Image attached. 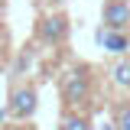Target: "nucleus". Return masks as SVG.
Listing matches in <instances>:
<instances>
[{"label":"nucleus","instance_id":"f257e3e1","mask_svg":"<svg viewBox=\"0 0 130 130\" xmlns=\"http://www.w3.org/2000/svg\"><path fill=\"white\" fill-rule=\"evenodd\" d=\"M36 114V88L32 85H13V91L7 98V117L26 120Z\"/></svg>","mask_w":130,"mask_h":130},{"label":"nucleus","instance_id":"f03ea898","mask_svg":"<svg viewBox=\"0 0 130 130\" xmlns=\"http://www.w3.org/2000/svg\"><path fill=\"white\" fill-rule=\"evenodd\" d=\"M88 88H91V78H88V72L85 68H72V72H65V81H62V98L68 104H81V101H88Z\"/></svg>","mask_w":130,"mask_h":130},{"label":"nucleus","instance_id":"7ed1b4c3","mask_svg":"<svg viewBox=\"0 0 130 130\" xmlns=\"http://www.w3.org/2000/svg\"><path fill=\"white\" fill-rule=\"evenodd\" d=\"M65 32H68V20H65L62 13H52V16H46L42 23H39V29H36V36L42 39V42H62L65 39Z\"/></svg>","mask_w":130,"mask_h":130},{"label":"nucleus","instance_id":"20e7f679","mask_svg":"<svg viewBox=\"0 0 130 130\" xmlns=\"http://www.w3.org/2000/svg\"><path fill=\"white\" fill-rule=\"evenodd\" d=\"M130 23V3L127 0H107L104 3V29H124Z\"/></svg>","mask_w":130,"mask_h":130},{"label":"nucleus","instance_id":"39448f33","mask_svg":"<svg viewBox=\"0 0 130 130\" xmlns=\"http://www.w3.org/2000/svg\"><path fill=\"white\" fill-rule=\"evenodd\" d=\"M98 39H101V42H104V49H107V52H114V55H124V52L130 49V39H127L120 29H101V32H98Z\"/></svg>","mask_w":130,"mask_h":130},{"label":"nucleus","instance_id":"423d86ee","mask_svg":"<svg viewBox=\"0 0 130 130\" xmlns=\"http://www.w3.org/2000/svg\"><path fill=\"white\" fill-rule=\"evenodd\" d=\"M59 130H91V124H88L81 114H65L62 124H59Z\"/></svg>","mask_w":130,"mask_h":130},{"label":"nucleus","instance_id":"0eeeda50","mask_svg":"<svg viewBox=\"0 0 130 130\" xmlns=\"http://www.w3.org/2000/svg\"><path fill=\"white\" fill-rule=\"evenodd\" d=\"M111 78H114V85L130 88V62H117V65H114V72H111Z\"/></svg>","mask_w":130,"mask_h":130},{"label":"nucleus","instance_id":"6e6552de","mask_svg":"<svg viewBox=\"0 0 130 130\" xmlns=\"http://www.w3.org/2000/svg\"><path fill=\"white\" fill-rule=\"evenodd\" d=\"M114 127H117V130H130V104H120V107H117Z\"/></svg>","mask_w":130,"mask_h":130},{"label":"nucleus","instance_id":"1a4fd4ad","mask_svg":"<svg viewBox=\"0 0 130 130\" xmlns=\"http://www.w3.org/2000/svg\"><path fill=\"white\" fill-rule=\"evenodd\" d=\"M3 49H7V36H3V29H0V55H3Z\"/></svg>","mask_w":130,"mask_h":130},{"label":"nucleus","instance_id":"9d476101","mask_svg":"<svg viewBox=\"0 0 130 130\" xmlns=\"http://www.w3.org/2000/svg\"><path fill=\"white\" fill-rule=\"evenodd\" d=\"M52 3H65V0H52Z\"/></svg>","mask_w":130,"mask_h":130},{"label":"nucleus","instance_id":"9b49d317","mask_svg":"<svg viewBox=\"0 0 130 130\" xmlns=\"http://www.w3.org/2000/svg\"><path fill=\"white\" fill-rule=\"evenodd\" d=\"M0 130H3V127H0Z\"/></svg>","mask_w":130,"mask_h":130}]
</instances>
